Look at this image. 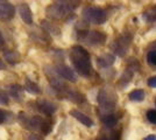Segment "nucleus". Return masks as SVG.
Instances as JSON below:
<instances>
[{"label": "nucleus", "mask_w": 156, "mask_h": 140, "mask_svg": "<svg viewBox=\"0 0 156 140\" xmlns=\"http://www.w3.org/2000/svg\"><path fill=\"white\" fill-rule=\"evenodd\" d=\"M70 59L76 69L80 76L83 77H90L92 75V63L91 57L89 52L83 48L82 46H73L70 52Z\"/></svg>", "instance_id": "f257e3e1"}, {"label": "nucleus", "mask_w": 156, "mask_h": 140, "mask_svg": "<svg viewBox=\"0 0 156 140\" xmlns=\"http://www.w3.org/2000/svg\"><path fill=\"white\" fill-rule=\"evenodd\" d=\"M75 5L69 1H57L47 7L46 13L48 18L54 20H63L66 16L71 15L75 11Z\"/></svg>", "instance_id": "f03ea898"}, {"label": "nucleus", "mask_w": 156, "mask_h": 140, "mask_svg": "<svg viewBox=\"0 0 156 140\" xmlns=\"http://www.w3.org/2000/svg\"><path fill=\"white\" fill-rule=\"evenodd\" d=\"M83 19L85 22L93 25H103L107 20V13L103 8L96 6H89L83 11Z\"/></svg>", "instance_id": "7ed1b4c3"}, {"label": "nucleus", "mask_w": 156, "mask_h": 140, "mask_svg": "<svg viewBox=\"0 0 156 140\" xmlns=\"http://www.w3.org/2000/svg\"><path fill=\"white\" fill-rule=\"evenodd\" d=\"M106 34L103 32H98V31H80L79 32V40L84 41L85 43L90 45V46H101L106 42Z\"/></svg>", "instance_id": "20e7f679"}, {"label": "nucleus", "mask_w": 156, "mask_h": 140, "mask_svg": "<svg viewBox=\"0 0 156 140\" xmlns=\"http://www.w3.org/2000/svg\"><path fill=\"white\" fill-rule=\"evenodd\" d=\"M98 103L103 111H111L115 106L117 98L107 89H101L98 93Z\"/></svg>", "instance_id": "39448f33"}, {"label": "nucleus", "mask_w": 156, "mask_h": 140, "mask_svg": "<svg viewBox=\"0 0 156 140\" xmlns=\"http://www.w3.org/2000/svg\"><path fill=\"white\" fill-rule=\"evenodd\" d=\"M130 41H132L130 36L122 35V36H120L118 40H115L111 45V48L113 49V52L117 54L118 56L124 57L126 53H127V49H128V47L130 45Z\"/></svg>", "instance_id": "423d86ee"}, {"label": "nucleus", "mask_w": 156, "mask_h": 140, "mask_svg": "<svg viewBox=\"0 0 156 140\" xmlns=\"http://www.w3.org/2000/svg\"><path fill=\"white\" fill-rule=\"evenodd\" d=\"M55 70H56V73H57V75H58L59 77L69 81V82L75 83L77 81V76H76L75 71L70 67L65 66V64H58V66H56Z\"/></svg>", "instance_id": "0eeeda50"}, {"label": "nucleus", "mask_w": 156, "mask_h": 140, "mask_svg": "<svg viewBox=\"0 0 156 140\" xmlns=\"http://www.w3.org/2000/svg\"><path fill=\"white\" fill-rule=\"evenodd\" d=\"M15 8L8 1H0V20H11L14 18Z\"/></svg>", "instance_id": "6e6552de"}, {"label": "nucleus", "mask_w": 156, "mask_h": 140, "mask_svg": "<svg viewBox=\"0 0 156 140\" xmlns=\"http://www.w3.org/2000/svg\"><path fill=\"white\" fill-rule=\"evenodd\" d=\"M18 12L20 14V18L25 21V23H27V25H33L34 23L32 9H30V7H29L28 4L21 2L19 6H18Z\"/></svg>", "instance_id": "1a4fd4ad"}, {"label": "nucleus", "mask_w": 156, "mask_h": 140, "mask_svg": "<svg viewBox=\"0 0 156 140\" xmlns=\"http://www.w3.org/2000/svg\"><path fill=\"white\" fill-rule=\"evenodd\" d=\"M37 107L39 111H41L43 114L46 116H51L57 111V106L56 104H54L52 102L48 99H39L37 100Z\"/></svg>", "instance_id": "9d476101"}, {"label": "nucleus", "mask_w": 156, "mask_h": 140, "mask_svg": "<svg viewBox=\"0 0 156 140\" xmlns=\"http://www.w3.org/2000/svg\"><path fill=\"white\" fill-rule=\"evenodd\" d=\"M70 114H71L75 119H77L79 123H82V124L85 125V126L91 127L92 125H93V121H92L91 118H90L89 116L84 114L83 112L78 111V110H71V111H70Z\"/></svg>", "instance_id": "9b49d317"}, {"label": "nucleus", "mask_w": 156, "mask_h": 140, "mask_svg": "<svg viewBox=\"0 0 156 140\" xmlns=\"http://www.w3.org/2000/svg\"><path fill=\"white\" fill-rule=\"evenodd\" d=\"M115 62V56L112 54H104L101 56L97 57V63L99 67L101 68H108L113 66Z\"/></svg>", "instance_id": "f8f14e48"}, {"label": "nucleus", "mask_w": 156, "mask_h": 140, "mask_svg": "<svg viewBox=\"0 0 156 140\" xmlns=\"http://www.w3.org/2000/svg\"><path fill=\"white\" fill-rule=\"evenodd\" d=\"M8 92L11 95V97H13L15 100L22 99V93H23V89L20 87L19 84H9L8 85Z\"/></svg>", "instance_id": "ddd939ff"}, {"label": "nucleus", "mask_w": 156, "mask_h": 140, "mask_svg": "<svg viewBox=\"0 0 156 140\" xmlns=\"http://www.w3.org/2000/svg\"><path fill=\"white\" fill-rule=\"evenodd\" d=\"M23 89H25L28 93L33 95V96H37V95H40V92H41V88H40L35 82H33V81H30V80H26V83H25Z\"/></svg>", "instance_id": "4468645a"}, {"label": "nucleus", "mask_w": 156, "mask_h": 140, "mask_svg": "<svg viewBox=\"0 0 156 140\" xmlns=\"http://www.w3.org/2000/svg\"><path fill=\"white\" fill-rule=\"evenodd\" d=\"M144 96H146V92L142 89H136V90H133L132 92H129L128 95V98L133 102H142L144 99Z\"/></svg>", "instance_id": "2eb2a0df"}, {"label": "nucleus", "mask_w": 156, "mask_h": 140, "mask_svg": "<svg viewBox=\"0 0 156 140\" xmlns=\"http://www.w3.org/2000/svg\"><path fill=\"white\" fill-rule=\"evenodd\" d=\"M66 98L69 100H71V102H73V103H82V102H84V96L82 93L75 91V90L66 91Z\"/></svg>", "instance_id": "dca6fc26"}, {"label": "nucleus", "mask_w": 156, "mask_h": 140, "mask_svg": "<svg viewBox=\"0 0 156 140\" xmlns=\"http://www.w3.org/2000/svg\"><path fill=\"white\" fill-rule=\"evenodd\" d=\"M101 121L106 127H113L117 125L118 118L114 114H105L101 117Z\"/></svg>", "instance_id": "f3484780"}, {"label": "nucleus", "mask_w": 156, "mask_h": 140, "mask_svg": "<svg viewBox=\"0 0 156 140\" xmlns=\"http://www.w3.org/2000/svg\"><path fill=\"white\" fill-rule=\"evenodd\" d=\"M41 26H42V28H43L44 31H47L49 34L58 35V34L61 33V31L58 29V27H56L55 25H52V23H50V22H48V21H46V20L41 21Z\"/></svg>", "instance_id": "a211bd4d"}, {"label": "nucleus", "mask_w": 156, "mask_h": 140, "mask_svg": "<svg viewBox=\"0 0 156 140\" xmlns=\"http://www.w3.org/2000/svg\"><path fill=\"white\" fill-rule=\"evenodd\" d=\"M4 57H5V60L7 62H9V63H16L18 61H19V57L20 55L18 52H14V50H7L4 53Z\"/></svg>", "instance_id": "6ab92c4d"}, {"label": "nucleus", "mask_w": 156, "mask_h": 140, "mask_svg": "<svg viewBox=\"0 0 156 140\" xmlns=\"http://www.w3.org/2000/svg\"><path fill=\"white\" fill-rule=\"evenodd\" d=\"M143 19L148 22H155L156 21V7H151L143 14Z\"/></svg>", "instance_id": "aec40b11"}, {"label": "nucleus", "mask_w": 156, "mask_h": 140, "mask_svg": "<svg viewBox=\"0 0 156 140\" xmlns=\"http://www.w3.org/2000/svg\"><path fill=\"white\" fill-rule=\"evenodd\" d=\"M52 130V123H50L49 119H44L43 124H42V127H41V132L43 134H48L50 133Z\"/></svg>", "instance_id": "412c9836"}, {"label": "nucleus", "mask_w": 156, "mask_h": 140, "mask_svg": "<svg viewBox=\"0 0 156 140\" xmlns=\"http://www.w3.org/2000/svg\"><path fill=\"white\" fill-rule=\"evenodd\" d=\"M147 62L149 63L150 66L156 67V50L155 49L148 52V54H147Z\"/></svg>", "instance_id": "4be33fe9"}, {"label": "nucleus", "mask_w": 156, "mask_h": 140, "mask_svg": "<svg viewBox=\"0 0 156 140\" xmlns=\"http://www.w3.org/2000/svg\"><path fill=\"white\" fill-rule=\"evenodd\" d=\"M8 103H9V98H8L7 93L2 89H0V104L1 105H8Z\"/></svg>", "instance_id": "5701e85b"}, {"label": "nucleus", "mask_w": 156, "mask_h": 140, "mask_svg": "<svg viewBox=\"0 0 156 140\" xmlns=\"http://www.w3.org/2000/svg\"><path fill=\"white\" fill-rule=\"evenodd\" d=\"M147 119L149 120L151 124H156V111L155 110H149V111H147Z\"/></svg>", "instance_id": "b1692460"}, {"label": "nucleus", "mask_w": 156, "mask_h": 140, "mask_svg": "<svg viewBox=\"0 0 156 140\" xmlns=\"http://www.w3.org/2000/svg\"><path fill=\"white\" fill-rule=\"evenodd\" d=\"M27 140H43V138L36 133H30V134H28Z\"/></svg>", "instance_id": "393cba45"}, {"label": "nucleus", "mask_w": 156, "mask_h": 140, "mask_svg": "<svg viewBox=\"0 0 156 140\" xmlns=\"http://www.w3.org/2000/svg\"><path fill=\"white\" fill-rule=\"evenodd\" d=\"M148 85L150 88H156V76H153L148 80Z\"/></svg>", "instance_id": "a878e982"}, {"label": "nucleus", "mask_w": 156, "mask_h": 140, "mask_svg": "<svg viewBox=\"0 0 156 140\" xmlns=\"http://www.w3.org/2000/svg\"><path fill=\"white\" fill-rule=\"evenodd\" d=\"M111 140H120V132L114 131L111 134Z\"/></svg>", "instance_id": "bb28decb"}, {"label": "nucleus", "mask_w": 156, "mask_h": 140, "mask_svg": "<svg viewBox=\"0 0 156 140\" xmlns=\"http://www.w3.org/2000/svg\"><path fill=\"white\" fill-rule=\"evenodd\" d=\"M5 120H6V112L2 111V110H0V124L1 123H5Z\"/></svg>", "instance_id": "cd10ccee"}, {"label": "nucleus", "mask_w": 156, "mask_h": 140, "mask_svg": "<svg viewBox=\"0 0 156 140\" xmlns=\"http://www.w3.org/2000/svg\"><path fill=\"white\" fill-rule=\"evenodd\" d=\"M143 140H156V135L155 134H150L148 137H146Z\"/></svg>", "instance_id": "c85d7f7f"}, {"label": "nucleus", "mask_w": 156, "mask_h": 140, "mask_svg": "<svg viewBox=\"0 0 156 140\" xmlns=\"http://www.w3.org/2000/svg\"><path fill=\"white\" fill-rule=\"evenodd\" d=\"M5 45V40H4V38H2V35L0 33V48Z\"/></svg>", "instance_id": "c756f323"}, {"label": "nucleus", "mask_w": 156, "mask_h": 140, "mask_svg": "<svg viewBox=\"0 0 156 140\" xmlns=\"http://www.w3.org/2000/svg\"><path fill=\"white\" fill-rule=\"evenodd\" d=\"M6 68V66H5V63H4V61L0 60V70H4Z\"/></svg>", "instance_id": "7c9ffc66"}, {"label": "nucleus", "mask_w": 156, "mask_h": 140, "mask_svg": "<svg viewBox=\"0 0 156 140\" xmlns=\"http://www.w3.org/2000/svg\"><path fill=\"white\" fill-rule=\"evenodd\" d=\"M98 140H108V138H106V137H100Z\"/></svg>", "instance_id": "2f4dec72"}, {"label": "nucleus", "mask_w": 156, "mask_h": 140, "mask_svg": "<svg viewBox=\"0 0 156 140\" xmlns=\"http://www.w3.org/2000/svg\"><path fill=\"white\" fill-rule=\"evenodd\" d=\"M151 46H153V47H155V48H156V41H155V42H154V43H153V45H151Z\"/></svg>", "instance_id": "473e14b6"}]
</instances>
